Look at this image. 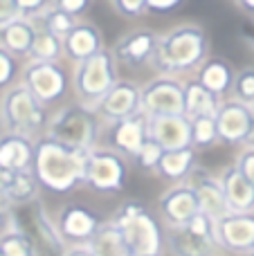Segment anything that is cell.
<instances>
[{"label":"cell","instance_id":"1","mask_svg":"<svg viewBox=\"0 0 254 256\" xmlns=\"http://www.w3.org/2000/svg\"><path fill=\"white\" fill-rule=\"evenodd\" d=\"M210 56V34L198 22H182L158 38V50L151 66L162 74L194 72Z\"/></svg>","mask_w":254,"mask_h":256},{"label":"cell","instance_id":"2","mask_svg":"<svg viewBox=\"0 0 254 256\" xmlns=\"http://www.w3.org/2000/svg\"><path fill=\"white\" fill-rule=\"evenodd\" d=\"M32 171L43 189H50L54 194H68L74 186L84 184L86 150L70 148L40 135L36 140Z\"/></svg>","mask_w":254,"mask_h":256},{"label":"cell","instance_id":"3","mask_svg":"<svg viewBox=\"0 0 254 256\" xmlns=\"http://www.w3.org/2000/svg\"><path fill=\"white\" fill-rule=\"evenodd\" d=\"M104 132V122L97 117V112L88 106L76 104H68L61 106L48 117V126H45V137L66 144L70 148L86 150L99 146Z\"/></svg>","mask_w":254,"mask_h":256},{"label":"cell","instance_id":"4","mask_svg":"<svg viewBox=\"0 0 254 256\" xmlns=\"http://www.w3.org/2000/svg\"><path fill=\"white\" fill-rule=\"evenodd\" d=\"M108 220L120 230L133 256H162L164 232L151 212L138 200H126Z\"/></svg>","mask_w":254,"mask_h":256},{"label":"cell","instance_id":"5","mask_svg":"<svg viewBox=\"0 0 254 256\" xmlns=\"http://www.w3.org/2000/svg\"><path fill=\"white\" fill-rule=\"evenodd\" d=\"M115 56L110 50L104 48L94 56L76 63L72 72V90L81 106H88L94 110L99 102L106 97V92L117 84V68Z\"/></svg>","mask_w":254,"mask_h":256},{"label":"cell","instance_id":"6","mask_svg":"<svg viewBox=\"0 0 254 256\" xmlns=\"http://www.w3.org/2000/svg\"><path fill=\"white\" fill-rule=\"evenodd\" d=\"M0 115L2 126L9 132H20L36 140V135H43L48 126V108L34 99V94L22 84H14L7 88L0 99Z\"/></svg>","mask_w":254,"mask_h":256},{"label":"cell","instance_id":"7","mask_svg":"<svg viewBox=\"0 0 254 256\" xmlns=\"http://www.w3.org/2000/svg\"><path fill=\"white\" fill-rule=\"evenodd\" d=\"M164 248L171 256H216L220 252L216 240V220L198 214L187 225L166 227Z\"/></svg>","mask_w":254,"mask_h":256},{"label":"cell","instance_id":"8","mask_svg":"<svg viewBox=\"0 0 254 256\" xmlns=\"http://www.w3.org/2000/svg\"><path fill=\"white\" fill-rule=\"evenodd\" d=\"M20 84L48 108L66 97L72 88V74L58 61H30L20 70Z\"/></svg>","mask_w":254,"mask_h":256},{"label":"cell","instance_id":"9","mask_svg":"<svg viewBox=\"0 0 254 256\" xmlns=\"http://www.w3.org/2000/svg\"><path fill=\"white\" fill-rule=\"evenodd\" d=\"M128 176V162L124 155L108 146H94L86 153L84 184L99 194H115L124 189Z\"/></svg>","mask_w":254,"mask_h":256},{"label":"cell","instance_id":"10","mask_svg":"<svg viewBox=\"0 0 254 256\" xmlns=\"http://www.w3.org/2000/svg\"><path fill=\"white\" fill-rule=\"evenodd\" d=\"M142 112L153 120L162 115H184V84L174 74H160L142 86Z\"/></svg>","mask_w":254,"mask_h":256},{"label":"cell","instance_id":"11","mask_svg":"<svg viewBox=\"0 0 254 256\" xmlns=\"http://www.w3.org/2000/svg\"><path fill=\"white\" fill-rule=\"evenodd\" d=\"M218 142L228 146H246L254 142V108L228 97L216 112Z\"/></svg>","mask_w":254,"mask_h":256},{"label":"cell","instance_id":"12","mask_svg":"<svg viewBox=\"0 0 254 256\" xmlns=\"http://www.w3.org/2000/svg\"><path fill=\"white\" fill-rule=\"evenodd\" d=\"M94 112L104 124H112L142 112V86L128 79H117L106 97L94 106Z\"/></svg>","mask_w":254,"mask_h":256},{"label":"cell","instance_id":"13","mask_svg":"<svg viewBox=\"0 0 254 256\" xmlns=\"http://www.w3.org/2000/svg\"><path fill=\"white\" fill-rule=\"evenodd\" d=\"M25 209H27L25 225L18 220L16 222L34 238L36 248H38V256H63L68 245H66V240L61 238V234H58L54 216H50L40 200H34V202L25 204Z\"/></svg>","mask_w":254,"mask_h":256},{"label":"cell","instance_id":"14","mask_svg":"<svg viewBox=\"0 0 254 256\" xmlns=\"http://www.w3.org/2000/svg\"><path fill=\"white\" fill-rule=\"evenodd\" d=\"M102 135L108 148L117 150L126 160H135L142 144L148 140V117L144 112H138V115L126 117V120L104 124Z\"/></svg>","mask_w":254,"mask_h":256},{"label":"cell","instance_id":"15","mask_svg":"<svg viewBox=\"0 0 254 256\" xmlns=\"http://www.w3.org/2000/svg\"><path fill=\"white\" fill-rule=\"evenodd\" d=\"M54 222L66 245H81L92 240L104 220L84 204H66L56 212Z\"/></svg>","mask_w":254,"mask_h":256},{"label":"cell","instance_id":"16","mask_svg":"<svg viewBox=\"0 0 254 256\" xmlns=\"http://www.w3.org/2000/svg\"><path fill=\"white\" fill-rule=\"evenodd\" d=\"M216 240L218 248L230 254L248 256L254 248V214L230 212L216 220Z\"/></svg>","mask_w":254,"mask_h":256},{"label":"cell","instance_id":"17","mask_svg":"<svg viewBox=\"0 0 254 256\" xmlns=\"http://www.w3.org/2000/svg\"><path fill=\"white\" fill-rule=\"evenodd\" d=\"M158 209H160V216H162V220H164L166 227L187 225L194 216L200 214L198 198H196V194H194L192 184H189L187 180L176 182L174 186L162 191L160 200H158Z\"/></svg>","mask_w":254,"mask_h":256},{"label":"cell","instance_id":"18","mask_svg":"<svg viewBox=\"0 0 254 256\" xmlns=\"http://www.w3.org/2000/svg\"><path fill=\"white\" fill-rule=\"evenodd\" d=\"M187 182L192 184L194 194H196V198H198L200 214L210 216L212 220H218V218L230 214L223 184H220V178L216 176V173L207 171V168H202V166H196L189 173Z\"/></svg>","mask_w":254,"mask_h":256},{"label":"cell","instance_id":"19","mask_svg":"<svg viewBox=\"0 0 254 256\" xmlns=\"http://www.w3.org/2000/svg\"><path fill=\"white\" fill-rule=\"evenodd\" d=\"M158 38L160 34H156L153 30L140 27V30H130L124 36L117 38V43L112 45V56L115 61L126 63V66H144V63H153L158 50Z\"/></svg>","mask_w":254,"mask_h":256},{"label":"cell","instance_id":"20","mask_svg":"<svg viewBox=\"0 0 254 256\" xmlns=\"http://www.w3.org/2000/svg\"><path fill=\"white\" fill-rule=\"evenodd\" d=\"M63 56L70 63H81L104 50V34L94 22L76 20V25L63 36Z\"/></svg>","mask_w":254,"mask_h":256},{"label":"cell","instance_id":"21","mask_svg":"<svg viewBox=\"0 0 254 256\" xmlns=\"http://www.w3.org/2000/svg\"><path fill=\"white\" fill-rule=\"evenodd\" d=\"M148 137L164 150L192 146V122L187 115H162L148 120Z\"/></svg>","mask_w":254,"mask_h":256},{"label":"cell","instance_id":"22","mask_svg":"<svg viewBox=\"0 0 254 256\" xmlns=\"http://www.w3.org/2000/svg\"><path fill=\"white\" fill-rule=\"evenodd\" d=\"M40 184L34 171H7L0 168V200L7 207H25L38 200Z\"/></svg>","mask_w":254,"mask_h":256},{"label":"cell","instance_id":"23","mask_svg":"<svg viewBox=\"0 0 254 256\" xmlns=\"http://www.w3.org/2000/svg\"><path fill=\"white\" fill-rule=\"evenodd\" d=\"M36 140L30 135L4 130L0 135V168L7 171H32Z\"/></svg>","mask_w":254,"mask_h":256},{"label":"cell","instance_id":"24","mask_svg":"<svg viewBox=\"0 0 254 256\" xmlns=\"http://www.w3.org/2000/svg\"><path fill=\"white\" fill-rule=\"evenodd\" d=\"M234 76H236V68L223 56H207L202 61V66L196 70V81L200 86H205L212 94L223 102L230 97L234 86Z\"/></svg>","mask_w":254,"mask_h":256},{"label":"cell","instance_id":"25","mask_svg":"<svg viewBox=\"0 0 254 256\" xmlns=\"http://www.w3.org/2000/svg\"><path fill=\"white\" fill-rule=\"evenodd\" d=\"M218 178H220V184H223L230 212L252 214L254 212V184L234 166V162L230 166H225L218 173Z\"/></svg>","mask_w":254,"mask_h":256},{"label":"cell","instance_id":"26","mask_svg":"<svg viewBox=\"0 0 254 256\" xmlns=\"http://www.w3.org/2000/svg\"><path fill=\"white\" fill-rule=\"evenodd\" d=\"M36 34V25L30 18H16L0 27V48H4L14 56H27L32 48V40Z\"/></svg>","mask_w":254,"mask_h":256},{"label":"cell","instance_id":"27","mask_svg":"<svg viewBox=\"0 0 254 256\" xmlns=\"http://www.w3.org/2000/svg\"><path fill=\"white\" fill-rule=\"evenodd\" d=\"M194 168H196V148L187 146V148H178V150H164L156 173L160 178H166V180L182 182L187 180Z\"/></svg>","mask_w":254,"mask_h":256},{"label":"cell","instance_id":"28","mask_svg":"<svg viewBox=\"0 0 254 256\" xmlns=\"http://www.w3.org/2000/svg\"><path fill=\"white\" fill-rule=\"evenodd\" d=\"M220 106V99L216 94H212L205 86H200L196 79L184 84V115L192 117H202V115H212L216 117Z\"/></svg>","mask_w":254,"mask_h":256},{"label":"cell","instance_id":"29","mask_svg":"<svg viewBox=\"0 0 254 256\" xmlns=\"http://www.w3.org/2000/svg\"><path fill=\"white\" fill-rule=\"evenodd\" d=\"M88 245L94 250L97 256H133L128 245L122 238L120 230H117L110 220L102 222V227L97 230V234L92 236V240H90Z\"/></svg>","mask_w":254,"mask_h":256},{"label":"cell","instance_id":"30","mask_svg":"<svg viewBox=\"0 0 254 256\" xmlns=\"http://www.w3.org/2000/svg\"><path fill=\"white\" fill-rule=\"evenodd\" d=\"M0 252L4 256H38V248H36L34 238L14 218L12 225L0 236Z\"/></svg>","mask_w":254,"mask_h":256},{"label":"cell","instance_id":"31","mask_svg":"<svg viewBox=\"0 0 254 256\" xmlns=\"http://www.w3.org/2000/svg\"><path fill=\"white\" fill-rule=\"evenodd\" d=\"M32 20H34V25L38 27V30H45L48 34L56 36V38H61V40H63V36H66L68 32L76 25V18L74 16L66 14L63 9L54 7V4H50L43 14H38V16L32 18Z\"/></svg>","mask_w":254,"mask_h":256},{"label":"cell","instance_id":"32","mask_svg":"<svg viewBox=\"0 0 254 256\" xmlns=\"http://www.w3.org/2000/svg\"><path fill=\"white\" fill-rule=\"evenodd\" d=\"M30 61H58L63 56V43L61 38L56 36L48 34L45 30H38L36 27V34L34 40H32V48H30Z\"/></svg>","mask_w":254,"mask_h":256},{"label":"cell","instance_id":"33","mask_svg":"<svg viewBox=\"0 0 254 256\" xmlns=\"http://www.w3.org/2000/svg\"><path fill=\"white\" fill-rule=\"evenodd\" d=\"M192 146L196 150L210 148L218 142V132H216V117L202 115V117H192Z\"/></svg>","mask_w":254,"mask_h":256},{"label":"cell","instance_id":"34","mask_svg":"<svg viewBox=\"0 0 254 256\" xmlns=\"http://www.w3.org/2000/svg\"><path fill=\"white\" fill-rule=\"evenodd\" d=\"M230 97L246 104V106H254V68L252 66H246V68H241V70H236Z\"/></svg>","mask_w":254,"mask_h":256},{"label":"cell","instance_id":"35","mask_svg":"<svg viewBox=\"0 0 254 256\" xmlns=\"http://www.w3.org/2000/svg\"><path fill=\"white\" fill-rule=\"evenodd\" d=\"M162 155H164V148H162L158 142H153L151 137H148L146 142L142 144V148H140V153L135 155V160L133 162L138 164L142 171H151V173H156L158 171V164H160V160H162Z\"/></svg>","mask_w":254,"mask_h":256},{"label":"cell","instance_id":"36","mask_svg":"<svg viewBox=\"0 0 254 256\" xmlns=\"http://www.w3.org/2000/svg\"><path fill=\"white\" fill-rule=\"evenodd\" d=\"M18 76H20L18 56H14V54H9L4 48H0V90L12 88Z\"/></svg>","mask_w":254,"mask_h":256},{"label":"cell","instance_id":"37","mask_svg":"<svg viewBox=\"0 0 254 256\" xmlns=\"http://www.w3.org/2000/svg\"><path fill=\"white\" fill-rule=\"evenodd\" d=\"M110 4L122 18H140L146 14V0H110Z\"/></svg>","mask_w":254,"mask_h":256},{"label":"cell","instance_id":"38","mask_svg":"<svg viewBox=\"0 0 254 256\" xmlns=\"http://www.w3.org/2000/svg\"><path fill=\"white\" fill-rule=\"evenodd\" d=\"M234 166L254 184V142L243 146L241 153H238L236 160H234Z\"/></svg>","mask_w":254,"mask_h":256},{"label":"cell","instance_id":"39","mask_svg":"<svg viewBox=\"0 0 254 256\" xmlns=\"http://www.w3.org/2000/svg\"><path fill=\"white\" fill-rule=\"evenodd\" d=\"M52 4V0H16V7L20 12L22 18H36L38 14H43L45 9Z\"/></svg>","mask_w":254,"mask_h":256},{"label":"cell","instance_id":"40","mask_svg":"<svg viewBox=\"0 0 254 256\" xmlns=\"http://www.w3.org/2000/svg\"><path fill=\"white\" fill-rule=\"evenodd\" d=\"M52 4L54 7H58V9H63V12L70 14V16L79 18L90 9L92 0H52Z\"/></svg>","mask_w":254,"mask_h":256},{"label":"cell","instance_id":"41","mask_svg":"<svg viewBox=\"0 0 254 256\" xmlns=\"http://www.w3.org/2000/svg\"><path fill=\"white\" fill-rule=\"evenodd\" d=\"M184 4V0H146V14H169Z\"/></svg>","mask_w":254,"mask_h":256},{"label":"cell","instance_id":"42","mask_svg":"<svg viewBox=\"0 0 254 256\" xmlns=\"http://www.w3.org/2000/svg\"><path fill=\"white\" fill-rule=\"evenodd\" d=\"M20 18V12L16 7V0H0V27H4L7 22Z\"/></svg>","mask_w":254,"mask_h":256},{"label":"cell","instance_id":"43","mask_svg":"<svg viewBox=\"0 0 254 256\" xmlns=\"http://www.w3.org/2000/svg\"><path fill=\"white\" fill-rule=\"evenodd\" d=\"M63 256H97V254L88 243H81V245H68Z\"/></svg>","mask_w":254,"mask_h":256},{"label":"cell","instance_id":"44","mask_svg":"<svg viewBox=\"0 0 254 256\" xmlns=\"http://www.w3.org/2000/svg\"><path fill=\"white\" fill-rule=\"evenodd\" d=\"M14 220V214H12V207H7V204L0 200V236H2V232L7 230L9 225H12Z\"/></svg>","mask_w":254,"mask_h":256},{"label":"cell","instance_id":"45","mask_svg":"<svg viewBox=\"0 0 254 256\" xmlns=\"http://www.w3.org/2000/svg\"><path fill=\"white\" fill-rule=\"evenodd\" d=\"M234 4H236L243 14H248V16L254 18V0H234Z\"/></svg>","mask_w":254,"mask_h":256},{"label":"cell","instance_id":"46","mask_svg":"<svg viewBox=\"0 0 254 256\" xmlns=\"http://www.w3.org/2000/svg\"><path fill=\"white\" fill-rule=\"evenodd\" d=\"M241 40H243L246 45H250V48L254 50V22H252V27L246 32V34H241Z\"/></svg>","mask_w":254,"mask_h":256},{"label":"cell","instance_id":"47","mask_svg":"<svg viewBox=\"0 0 254 256\" xmlns=\"http://www.w3.org/2000/svg\"><path fill=\"white\" fill-rule=\"evenodd\" d=\"M4 132V126H2V115H0V135Z\"/></svg>","mask_w":254,"mask_h":256},{"label":"cell","instance_id":"48","mask_svg":"<svg viewBox=\"0 0 254 256\" xmlns=\"http://www.w3.org/2000/svg\"><path fill=\"white\" fill-rule=\"evenodd\" d=\"M248 256H254V248H252V252H250V254H248Z\"/></svg>","mask_w":254,"mask_h":256},{"label":"cell","instance_id":"49","mask_svg":"<svg viewBox=\"0 0 254 256\" xmlns=\"http://www.w3.org/2000/svg\"><path fill=\"white\" fill-rule=\"evenodd\" d=\"M0 256H4V254H2V252H0Z\"/></svg>","mask_w":254,"mask_h":256},{"label":"cell","instance_id":"50","mask_svg":"<svg viewBox=\"0 0 254 256\" xmlns=\"http://www.w3.org/2000/svg\"><path fill=\"white\" fill-rule=\"evenodd\" d=\"M216 256H220V254H216Z\"/></svg>","mask_w":254,"mask_h":256},{"label":"cell","instance_id":"51","mask_svg":"<svg viewBox=\"0 0 254 256\" xmlns=\"http://www.w3.org/2000/svg\"><path fill=\"white\" fill-rule=\"evenodd\" d=\"M252 214H254V212H252Z\"/></svg>","mask_w":254,"mask_h":256},{"label":"cell","instance_id":"52","mask_svg":"<svg viewBox=\"0 0 254 256\" xmlns=\"http://www.w3.org/2000/svg\"><path fill=\"white\" fill-rule=\"evenodd\" d=\"M252 108H254V106H252Z\"/></svg>","mask_w":254,"mask_h":256}]
</instances>
